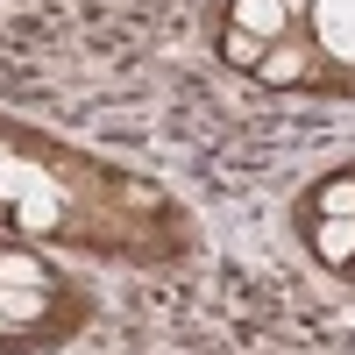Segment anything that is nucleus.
<instances>
[{"label":"nucleus","mask_w":355,"mask_h":355,"mask_svg":"<svg viewBox=\"0 0 355 355\" xmlns=\"http://www.w3.org/2000/svg\"><path fill=\"white\" fill-rule=\"evenodd\" d=\"M249 78H263V85H313L320 71H313V50H306L299 36H284V43L263 50V64H256Z\"/></svg>","instance_id":"nucleus-1"},{"label":"nucleus","mask_w":355,"mask_h":355,"mask_svg":"<svg viewBox=\"0 0 355 355\" xmlns=\"http://www.w3.org/2000/svg\"><path fill=\"white\" fill-rule=\"evenodd\" d=\"M227 28H249L256 43H284L291 36V15L277 0H227Z\"/></svg>","instance_id":"nucleus-2"},{"label":"nucleus","mask_w":355,"mask_h":355,"mask_svg":"<svg viewBox=\"0 0 355 355\" xmlns=\"http://www.w3.org/2000/svg\"><path fill=\"white\" fill-rule=\"evenodd\" d=\"M313 28L341 64H355V0H313Z\"/></svg>","instance_id":"nucleus-3"},{"label":"nucleus","mask_w":355,"mask_h":355,"mask_svg":"<svg viewBox=\"0 0 355 355\" xmlns=\"http://www.w3.org/2000/svg\"><path fill=\"white\" fill-rule=\"evenodd\" d=\"M306 249L327 263V270H355V220H327V214H313Z\"/></svg>","instance_id":"nucleus-4"},{"label":"nucleus","mask_w":355,"mask_h":355,"mask_svg":"<svg viewBox=\"0 0 355 355\" xmlns=\"http://www.w3.org/2000/svg\"><path fill=\"white\" fill-rule=\"evenodd\" d=\"M8 284H21V291H50V263L0 242V291H8Z\"/></svg>","instance_id":"nucleus-5"},{"label":"nucleus","mask_w":355,"mask_h":355,"mask_svg":"<svg viewBox=\"0 0 355 355\" xmlns=\"http://www.w3.org/2000/svg\"><path fill=\"white\" fill-rule=\"evenodd\" d=\"M313 214H327V220H355V171L327 178V185L313 192Z\"/></svg>","instance_id":"nucleus-6"},{"label":"nucleus","mask_w":355,"mask_h":355,"mask_svg":"<svg viewBox=\"0 0 355 355\" xmlns=\"http://www.w3.org/2000/svg\"><path fill=\"white\" fill-rule=\"evenodd\" d=\"M263 50H270V43H256L249 28H220V57H227L234 71H256V64H263Z\"/></svg>","instance_id":"nucleus-7"},{"label":"nucleus","mask_w":355,"mask_h":355,"mask_svg":"<svg viewBox=\"0 0 355 355\" xmlns=\"http://www.w3.org/2000/svg\"><path fill=\"white\" fill-rule=\"evenodd\" d=\"M121 199L142 206V214H164V192H157V185H142V178H121Z\"/></svg>","instance_id":"nucleus-8"},{"label":"nucleus","mask_w":355,"mask_h":355,"mask_svg":"<svg viewBox=\"0 0 355 355\" xmlns=\"http://www.w3.org/2000/svg\"><path fill=\"white\" fill-rule=\"evenodd\" d=\"M277 8H284V15H291V28H299V21H306V15H313V0H277Z\"/></svg>","instance_id":"nucleus-9"},{"label":"nucleus","mask_w":355,"mask_h":355,"mask_svg":"<svg viewBox=\"0 0 355 355\" xmlns=\"http://www.w3.org/2000/svg\"><path fill=\"white\" fill-rule=\"evenodd\" d=\"M0 341H15V320H8V306H0Z\"/></svg>","instance_id":"nucleus-10"}]
</instances>
